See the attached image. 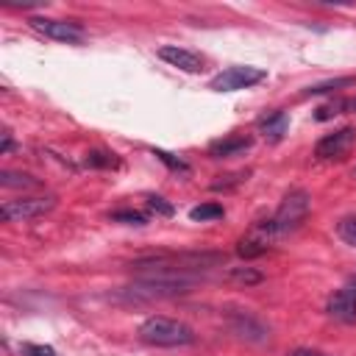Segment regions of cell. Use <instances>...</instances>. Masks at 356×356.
Listing matches in <instances>:
<instances>
[{"mask_svg":"<svg viewBox=\"0 0 356 356\" xmlns=\"http://www.w3.org/2000/svg\"><path fill=\"white\" fill-rule=\"evenodd\" d=\"M139 339L156 348H181V345L195 342V331L181 320L153 314L139 325Z\"/></svg>","mask_w":356,"mask_h":356,"instance_id":"6da1fadb","label":"cell"},{"mask_svg":"<svg viewBox=\"0 0 356 356\" xmlns=\"http://www.w3.org/2000/svg\"><path fill=\"white\" fill-rule=\"evenodd\" d=\"M309 209H312V197H309V192H303V189H292V192L281 200V206H278V211H275V217H273V228H275V234H286V231L298 228V225L306 220Z\"/></svg>","mask_w":356,"mask_h":356,"instance_id":"7a4b0ae2","label":"cell"},{"mask_svg":"<svg viewBox=\"0 0 356 356\" xmlns=\"http://www.w3.org/2000/svg\"><path fill=\"white\" fill-rule=\"evenodd\" d=\"M264 78H267V72L261 67L236 64V67H228V70L217 72L209 81V89H214V92H239V89H248L253 83H261Z\"/></svg>","mask_w":356,"mask_h":356,"instance_id":"3957f363","label":"cell"},{"mask_svg":"<svg viewBox=\"0 0 356 356\" xmlns=\"http://www.w3.org/2000/svg\"><path fill=\"white\" fill-rule=\"evenodd\" d=\"M56 206V197H19V200H8L0 206V217L6 222H25L33 217L47 214Z\"/></svg>","mask_w":356,"mask_h":356,"instance_id":"277c9868","label":"cell"},{"mask_svg":"<svg viewBox=\"0 0 356 356\" xmlns=\"http://www.w3.org/2000/svg\"><path fill=\"white\" fill-rule=\"evenodd\" d=\"M36 31H42L44 36L56 39V42H67V44H78L86 39V31L81 22H72V19H44V17H33L31 19Z\"/></svg>","mask_w":356,"mask_h":356,"instance_id":"5b68a950","label":"cell"},{"mask_svg":"<svg viewBox=\"0 0 356 356\" xmlns=\"http://www.w3.org/2000/svg\"><path fill=\"white\" fill-rule=\"evenodd\" d=\"M353 142H356V131L345 125V128H339V131L323 136V139L314 145V156H317V159H342V156L353 147Z\"/></svg>","mask_w":356,"mask_h":356,"instance_id":"8992f818","label":"cell"},{"mask_svg":"<svg viewBox=\"0 0 356 356\" xmlns=\"http://www.w3.org/2000/svg\"><path fill=\"white\" fill-rule=\"evenodd\" d=\"M159 58L167 61L170 67L184 70V72H200V70H203V58H200L195 50H186V47H178V44H164V47H159Z\"/></svg>","mask_w":356,"mask_h":356,"instance_id":"52a82bcc","label":"cell"},{"mask_svg":"<svg viewBox=\"0 0 356 356\" xmlns=\"http://www.w3.org/2000/svg\"><path fill=\"white\" fill-rule=\"evenodd\" d=\"M328 314L339 323H356V289L345 286V289H337L331 298H328Z\"/></svg>","mask_w":356,"mask_h":356,"instance_id":"ba28073f","label":"cell"},{"mask_svg":"<svg viewBox=\"0 0 356 356\" xmlns=\"http://www.w3.org/2000/svg\"><path fill=\"white\" fill-rule=\"evenodd\" d=\"M253 139L250 136H242V134H231V136H222V139H214L209 145V156L211 159H228V156H239L245 150H250Z\"/></svg>","mask_w":356,"mask_h":356,"instance_id":"9c48e42d","label":"cell"},{"mask_svg":"<svg viewBox=\"0 0 356 356\" xmlns=\"http://www.w3.org/2000/svg\"><path fill=\"white\" fill-rule=\"evenodd\" d=\"M231 328L242 339H253V342H264L267 339V328L253 314H248V312H234L231 314Z\"/></svg>","mask_w":356,"mask_h":356,"instance_id":"30bf717a","label":"cell"},{"mask_svg":"<svg viewBox=\"0 0 356 356\" xmlns=\"http://www.w3.org/2000/svg\"><path fill=\"white\" fill-rule=\"evenodd\" d=\"M286 128H289L286 111H273V114H267V117L259 120V131H261L270 142H278V139L286 134Z\"/></svg>","mask_w":356,"mask_h":356,"instance_id":"8fae6325","label":"cell"},{"mask_svg":"<svg viewBox=\"0 0 356 356\" xmlns=\"http://www.w3.org/2000/svg\"><path fill=\"white\" fill-rule=\"evenodd\" d=\"M0 184H3V186H22V189H33V186H39V181H36L33 175L11 172V170H3V172H0Z\"/></svg>","mask_w":356,"mask_h":356,"instance_id":"7c38bea8","label":"cell"},{"mask_svg":"<svg viewBox=\"0 0 356 356\" xmlns=\"http://www.w3.org/2000/svg\"><path fill=\"white\" fill-rule=\"evenodd\" d=\"M225 211H222V206L220 203H200V206H195L192 211H189V220H195V222H206V220H220Z\"/></svg>","mask_w":356,"mask_h":356,"instance_id":"4fadbf2b","label":"cell"},{"mask_svg":"<svg viewBox=\"0 0 356 356\" xmlns=\"http://www.w3.org/2000/svg\"><path fill=\"white\" fill-rule=\"evenodd\" d=\"M356 78L353 75H345V78H334V81H323V83H314L309 86L303 95H323V92H331V89H345V86H353Z\"/></svg>","mask_w":356,"mask_h":356,"instance_id":"5bb4252c","label":"cell"},{"mask_svg":"<svg viewBox=\"0 0 356 356\" xmlns=\"http://www.w3.org/2000/svg\"><path fill=\"white\" fill-rule=\"evenodd\" d=\"M228 278L236 281V284H245V286L264 281V275H261L259 270H253V267H231V270H228Z\"/></svg>","mask_w":356,"mask_h":356,"instance_id":"9a60e30c","label":"cell"},{"mask_svg":"<svg viewBox=\"0 0 356 356\" xmlns=\"http://www.w3.org/2000/svg\"><path fill=\"white\" fill-rule=\"evenodd\" d=\"M337 234H339V239H342L345 245L356 248V214L342 217V220L337 222Z\"/></svg>","mask_w":356,"mask_h":356,"instance_id":"2e32d148","label":"cell"},{"mask_svg":"<svg viewBox=\"0 0 356 356\" xmlns=\"http://www.w3.org/2000/svg\"><path fill=\"white\" fill-rule=\"evenodd\" d=\"M86 164H89V167L111 170V167H117V164H120V159H117L114 153H108V150H92V153H86Z\"/></svg>","mask_w":356,"mask_h":356,"instance_id":"e0dca14e","label":"cell"},{"mask_svg":"<svg viewBox=\"0 0 356 356\" xmlns=\"http://www.w3.org/2000/svg\"><path fill=\"white\" fill-rule=\"evenodd\" d=\"M153 156L159 159V161H164L172 172H189V164L184 161V159H178V156H172V153H167V150H159V147H153Z\"/></svg>","mask_w":356,"mask_h":356,"instance_id":"ac0fdd59","label":"cell"},{"mask_svg":"<svg viewBox=\"0 0 356 356\" xmlns=\"http://www.w3.org/2000/svg\"><path fill=\"white\" fill-rule=\"evenodd\" d=\"M111 220L125 222V225H145V214H139L134 209H117V211H111Z\"/></svg>","mask_w":356,"mask_h":356,"instance_id":"d6986e66","label":"cell"},{"mask_svg":"<svg viewBox=\"0 0 356 356\" xmlns=\"http://www.w3.org/2000/svg\"><path fill=\"white\" fill-rule=\"evenodd\" d=\"M342 111H348V100H334V103H325V106H320L317 108V120H328V117H334V114H342Z\"/></svg>","mask_w":356,"mask_h":356,"instance_id":"ffe728a7","label":"cell"},{"mask_svg":"<svg viewBox=\"0 0 356 356\" xmlns=\"http://www.w3.org/2000/svg\"><path fill=\"white\" fill-rule=\"evenodd\" d=\"M147 209L153 214H159V217H172V206L159 195H147Z\"/></svg>","mask_w":356,"mask_h":356,"instance_id":"44dd1931","label":"cell"},{"mask_svg":"<svg viewBox=\"0 0 356 356\" xmlns=\"http://www.w3.org/2000/svg\"><path fill=\"white\" fill-rule=\"evenodd\" d=\"M289 356H325V353H320V350H309V348H298V350H292Z\"/></svg>","mask_w":356,"mask_h":356,"instance_id":"7402d4cb","label":"cell"},{"mask_svg":"<svg viewBox=\"0 0 356 356\" xmlns=\"http://www.w3.org/2000/svg\"><path fill=\"white\" fill-rule=\"evenodd\" d=\"M8 147H11V134L6 131V134H3V145H0V153H8Z\"/></svg>","mask_w":356,"mask_h":356,"instance_id":"603a6c76","label":"cell"},{"mask_svg":"<svg viewBox=\"0 0 356 356\" xmlns=\"http://www.w3.org/2000/svg\"><path fill=\"white\" fill-rule=\"evenodd\" d=\"M348 111H356V97H353V100H348Z\"/></svg>","mask_w":356,"mask_h":356,"instance_id":"cb8c5ba5","label":"cell"},{"mask_svg":"<svg viewBox=\"0 0 356 356\" xmlns=\"http://www.w3.org/2000/svg\"><path fill=\"white\" fill-rule=\"evenodd\" d=\"M353 175H356V170H353Z\"/></svg>","mask_w":356,"mask_h":356,"instance_id":"d4e9b609","label":"cell"}]
</instances>
